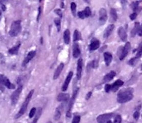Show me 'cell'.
<instances>
[{
	"label": "cell",
	"mask_w": 142,
	"mask_h": 123,
	"mask_svg": "<svg viewBox=\"0 0 142 123\" xmlns=\"http://www.w3.org/2000/svg\"><path fill=\"white\" fill-rule=\"evenodd\" d=\"M40 15H41V7H39V15H38V18H37V20H39V18H40Z\"/></svg>",
	"instance_id": "45"
},
{
	"label": "cell",
	"mask_w": 142,
	"mask_h": 123,
	"mask_svg": "<svg viewBox=\"0 0 142 123\" xmlns=\"http://www.w3.org/2000/svg\"><path fill=\"white\" fill-rule=\"evenodd\" d=\"M104 61H105L107 66H110V63L112 62V60H113L112 55L109 52H105L104 54Z\"/></svg>",
	"instance_id": "17"
},
{
	"label": "cell",
	"mask_w": 142,
	"mask_h": 123,
	"mask_svg": "<svg viewBox=\"0 0 142 123\" xmlns=\"http://www.w3.org/2000/svg\"><path fill=\"white\" fill-rule=\"evenodd\" d=\"M80 38H81V35H80L79 32H78V30H75L74 34H73V41H78Z\"/></svg>",
	"instance_id": "26"
},
{
	"label": "cell",
	"mask_w": 142,
	"mask_h": 123,
	"mask_svg": "<svg viewBox=\"0 0 142 123\" xmlns=\"http://www.w3.org/2000/svg\"><path fill=\"white\" fill-rule=\"evenodd\" d=\"M73 75V72H70L69 74H68V75L67 77V78L65 79V81H64V84H63V86H62V91H65L67 89V88H68V86H69L70 82L71 81Z\"/></svg>",
	"instance_id": "9"
},
{
	"label": "cell",
	"mask_w": 142,
	"mask_h": 123,
	"mask_svg": "<svg viewBox=\"0 0 142 123\" xmlns=\"http://www.w3.org/2000/svg\"><path fill=\"white\" fill-rule=\"evenodd\" d=\"M133 117L135 118V119H138V117H139V112L138 111H135V113L133 114Z\"/></svg>",
	"instance_id": "38"
},
{
	"label": "cell",
	"mask_w": 142,
	"mask_h": 123,
	"mask_svg": "<svg viewBox=\"0 0 142 123\" xmlns=\"http://www.w3.org/2000/svg\"><path fill=\"white\" fill-rule=\"evenodd\" d=\"M133 97V90L130 89H125L121 91L117 97V101L119 103H124L129 102Z\"/></svg>",
	"instance_id": "1"
},
{
	"label": "cell",
	"mask_w": 142,
	"mask_h": 123,
	"mask_svg": "<svg viewBox=\"0 0 142 123\" xmlns=\"http://www.w3.org/2000/svg\"><path fill=\"white\" fill-rule=\"evenodd\" d=\"M33 92H34V90H31V91H30V93H29L28 94V96H27L25 100L24 101V103H23V104H22V105H21V108H20V110H19V111L18 112V114H17L16 115V116H15L16 119L19 118L20 116H22V115L25 113L26 110H27V108H28V105L29 102H30V100L32 96H33Z\"/></svg>",
	"instance_id": "2"
},
{
	"label": "cell",
	"mask_w": 142,
	"mask_h": 123,
	"mask_svg": "<svg viewBox=\"0 0 142 123\" xmlns=\"http://www.w3.org/2000/svg\"><path fill=\"white\" fill-rule=\"evenodd\" d=\"M114 28H115L114 24H110V25H109V26L107 28L105 31H104V38H108V37L111 35L112 32L113 31Z\"/></svg>",
	"instance_id": "15"
},
{
	"label": "cell",
	"mask_w": 142,
	"mask_h": 123,
	"mask_svg": "<svg viewBox=\"0 0 142 123\" xmlns=\"http://www.w3.org/2000/svg\"><path fill=\"white\" fill-rule=\"evenodd\" d=\"M122 51H123V47H120L118 49V55H119V58L120 57L122 54Z\"/></svg>",
	"instance_id": "37"
},
{
	"label": "cell",
	"mask_w": 142,
	"mask_h": 123,
	"mask_svg": "<svg viewBox=\"0 0 142 123\" xmlns=\"http://www.w3.org/2000/svg\"><path fill=\"white\" fill-rule=\"evenodd\" d=\"M64 40L65 44H68L70 43V33L69 30H66L64 32Z\"/></svg>",
	"instance_id": "21"
},
{
	"label": "cell",
	"mask_w": 142,
	"mask_h": 123,
	"mask_svg": "<svg viewBox=\"0 0 142 123\" xmlns=\"http://www.w3.org/2000/svg\"><path fill=\"white\" fill-rule=\"evenodd\" d=\"M121 116L120 115H117L115 117L114 123H121Z\"/></svg>",
	"instance_id": "31"
},
{
	"label": "cell",
	"mask_w": 142,
	"mask_h": 123,
	"mask_svg": "<svg viewBox=\"0 0 142 123\" xmlns=\"http://www.w3.org/2000/svg\"><path fill=\"white\" fill-rule=\"evenodd\" d=\"M129 49H130V44L127 42V44H126V45L124 46V47H123V51H122V54L119 57V59L122 61V60H124V58L127 55L128 52H129Z\"/></svg>",
	"instance_id": "8"
},
{
	"label": "cell",
	"mask_w": 142,
	"mask_h": 123,
	"mask_svg": "<svg viewBox=\"0 0 142 123\" xmlns=\"http://www.w3.org/2000/svg\"><path fill=\"white\" fill-rule=\"evenodd\" d=\"M107 19V15L105 9L101 8L99 10V21L101 24H104Z\"/></svg>",
	"instance_id": "7"
},
{
	"label": "cell",
	"mask_w": 142,
	"mask_h": 123,
	"mask_svg": "<svg viewBox=\"0 0 142 123\" xmlns=\"http://www.w3.org/2000/svg\"><path fill=\"white\" fill-rule=\"evenodd\" d=\"M107 123H112V122H111L110 121H109V122H107Z\"/></svg>",
	"instance_id": "49"
},
{
	"label": "cell",
	"mask_w": 142,
	"mask_h": 123,
	"mask_svg": "<svg viewBox=\"0 0 142 123\" xmlns=\"http://www.w3.org/2000/svg\"><path fill=\"white\" fill-rule=\"evenodd\" d=\"M91 94H92V92H91V91H90V92L87 94V97H86V100H87L91 97Z\"/></svg>",
	"instance_id": "44"
},
{
	"label": "cell",
	"mask_w": 142,
	"mask_h": 123,
	"mask_svg": "<svg viewBox=\"0 0 142 123\" xmlns=\"http://www.w3.org/2000/svg\"><path fill=\"white\" fill-rule=\"evenodd\" d=\"M110 91H111V85L107 84L106 86H105V91L106 92H109Z\"/></svg>",
	"instance_id": "36"
},
{
	"label": "cell",
	"mask_w": 142,
	"mask_h": 123,
	"mask_svg": "<svg viewBox=\"0 0 142 123\" xmlns=\"http://www.w3.org/2000/svg\"><path fill=\"white\" fill-rule=\"evenodd\" d=\"M55 12H56V13H57L60 17H62V11L60 10H58V9H56V10H55Z\"/></svg>",
	"instance_id": "40"
},
{
	"label": "cell",
	"mask_w": 142,
	"mask_h": 123,
	"mask_svg": "<svg viewBox=\"0 0 142 123\" xmlns=\"http://www.w3.org/2000/svg\"><path fill=\"white\" fill-rule=\"evenodd\" d=\"M78 17L81 19H85V12L84 11H79L78 13Z\"/></svg>",
	"instance_id": "34"
},
{
	"label": "cell",
	"mask_w": 142,
	"mask_h": 123,
	"mask_svg": "<svg viewBox=\"0 0 142 123\" xmlns=\"http://www.w3.org/2000/svg\"><path fill=\"white\" fill-rule=\"evenodd\" d=\"M141 53H142V46L140 47L139 49H138V56H139L141 55Z\"/></svg>",
	"instance_id": "43"
},
{
	"label": "cell",
	"mask_w": 142,
	"mask_h": 123,
	"mask_svg": "<svg viewBox=\"0 0 142 123\" xmlns=\"http://www.w3.org/2000/svg\"><path fill=\"white\" fill-rule=\"evenodd\" d=\"M36 53V51H31V52H30L28 54V55H27V57L25 58L24 61L22 63V65H23V66H25L31 59H33V58L35 57Z\"/></svg>",
	"instance_id": "11"
},
{
	"label": "cell",
	"mask_w": 142,
	"mask_h": 123,
	"mask_svg": "<svg viewBox=\"0 0 142 123\" xmlns=\"http://www.w3.org/2000/svg\"><path fill=\"white\" fill-rule=\"evenodd\" d=\"M20 46H21V44H19L18 45H16V46H15V47H12L11 49H9V51H8V52H9L10 54H11V55H14V54H16V53L18 52Z\"/></svg>",
	"instance_id": "22"
},
{
	"label": "cell",
	"mask_w": 142,
	"mask_h": 123,
	"mask_svg": "<svg viewBox=\"0 0 142 123\" xmlns=\"http://www.w3.org/2000/svg\"><path fill=\"white\" fill-rule=\"evenodd\" d=\"M123 84H124V82H123L122 80H116L115 82L114 83L113 85H111V90H112L113 92H115V91H116L119 89V88L120 86H121Z\"/></svg>",
	"instance_id": "13"
},
{
	"label": "cell",
	"mask_w": 142,
	"mask_h": 123,
	"mask_svg": "<svg viewBox=\"0 0 142 123\" xmlns=\"http://www.w3.org/2000/svg\"><path fill=\"white\" fill-rule=\"evenodd\" d=\"M113 116V114H105L97 117V122L99 123H105Z\"/></svg>",
	"instance_id": "6"
},
{
	"label": "cell",
	"mask_w": 142,
	"mask_h": 123,
	"mask_svg": "<svg viewBox=\"0 0 142 123\" xmlns=\"http://www.w3.org/2000/svg\"><path fill=\"white\" fill-rule=\"evenodd\" d=\"M141 69H142V66H141Z\"/></svg>",
	"instance_id": "50"
},
{
	"label": "cell",
	"mask_w": 142,
	"mask_h": 123,
	"mask_svg": "<svg viewBox=\"0 0 142 123\" xmlns=\"http://www.w3.org/2000/svg\"><path fill=\"white\" fill-rule=\"evenodd\" d=\"M110 15H111V17H112V19H113V20H117V19H118V15H117V13H116V10H115L114 8H112V9L110 10Z\"/></svg>",
	"instance_id": "24"
},
{
	"label": "cell",
	"mask_w": 142,
	"mask_h": 123,
	"mask_svg": "<svg viewBox=\"0 0 142 123\" xmlns=\"http://www.w3.org/2000/svg\"><path fill=\"white\" fill-rule=\"evenodd\" d=\"M61 116V110L59 108H58L56 110V112H55V115H54V118L56 120H58Z\"/></svg>",
	"instance_id": "28"
},
{
	"label": "cell",
	"mask_w": 142,
	"mask_h": 123,
	"mask_svg": "<svg viewBox=\"0 0 142 123\" xmlns=\"http://www.w3.org/2000/svg\"><path fill=\"white\" fill-rule=\"evenodd\" d=\"M118 33H119V35L120 37V38L121 39V41H126L127 40V33L125 31V30L123 28H120L119 29V31H118Z\"/></svg>",
	"instance_id": "12"
},
{
	"label": "cell",
	"mask_w": 142,
	"mask_h": 123,
	"mask_svg": "<svg viewBox=\"0 0 142 123\" xmlns=\"http://www.w3.org/2000/svg\"><path fill=\"white\" fill-rule=\"evenodd\" d=\"M82 65H83V61L81 58L78 59V63H77V78L79 80L81 77V72H82Z\"/></svg>",
	"instance_id": "10"
},
{
	"label": "cell",
	"mask_w": 142,
	"mask_h": 123,
	"mask_svg": "<svg viewBox=\"0 0 142 123\" xmlns=\"http://www.w3.org/2000/svg\"><path fill=\"white\" fill-rule=\"evenodd\" d=\"M63 68H64V63H60L58 65V66L57 67L56 69V71H55V73H54V75H53V79L54 80H56L57 78L59 77Z\"/></svg>",
	"instance_id": "14"
},
{
	"label": "cell",
	"mask_w": 142,
	"mask_h": 123,
	"mask_svg": "<svg viewBox=\"0 0 142 123\" xmlns=\"http://www.w3.org/2000/svg\"><path fill=\"white\" fill-rule=\"evenodd\" d=\"M80 53H81V51H80V49L78 47V44L75 43L74 45H73V57L77 58L79 57L80 55Z\"/></svg>",
	"instance_id": "16"
},
{
	"label": "cell",
	"mask_w": 142,
	"mask_h": 123,
	"mask_svg": "<svg viewBox=\"0 0 142 123\" xmlns=\"http://www.w3.org/2000/svg\"><path fill=\"white\" fill-rule=\"evenodd\" d=\"M138 35H139V36H142V24L141 26L139 28V30H138Z\"/></svg>",
	"instance_id": "42"
},
{
	"label": "cell",
	"mask_w": 142,
	"mask_h": 123,
	"mask_svg": "<svg viewBox=\"0 0 142 123\" xmlns=\"http://www.w3.org/2000/svg\"><path fill=\"white\" fill-rule=\"evenodd\" d=\"M21 21H16L12 23L10 30L9 32V34L11 37H15L20 33L21 32Z\"/></svg>",
	"instance_id": "3"
},
{
	"label": "cell",
	"mask_w": 142,
	"mask_h": 123,
	"mask_svg": "<svg viewBox=\"0 0 142 123\" xmlns=\"http://www.w3.org/2000/svg\"><path fill=\"white\" fill-rule=\"evenodd\" d=\"M70 8L72 12L73 13V14L75 13V11H76V5L74 3V2H72L70 5Z\"/></svg>",
	"instance_id": "32"
},
{
	"label": "cell",
	"mask_w": 142,
	"mask_h": 123,
	"mask_svg": "<svg viewBox=\"0 0 142 123\" xmlns=\"http://www.w3.org/2000/svg\"><path fill=\"white\" fill-rule=\"evenodd\" d=\"M36 112V108H33L32 109L30 110V114H29V117H30V118H33V116H35Z\"/></svg>",
	"instance_id": "30"
},
{
	"label": "cell",
	"mask_w": 142,
	"mask_h": 123,
	"mask_svg": "<svg viewBox=\"0 0 142 123\" xmlns=\"http://www.w3.org/2000/svg\"><path fill=\"white\" fill-rule=\"evenodd\" d=\"M5 86L10 89H15L14 85L10 82V80L6 77L3 75H0V86Z\"/></svg>",
	"instance_id": "4"
},
{
	"label": "cell",
	"mask_w": 142,
	"mask_h": 123,
	"mask_svg": "<svg viewBox=\"0 0 142 123\" xmlns=\"http://www.w3.org/2000/svg\"><path fill=\"white\" fill-rule=\"evenodd\" d=\"M138 2H134L133 4V10L134 11H135L136 10H137V8H138Z\"/></svg>",
	"instance_id": "35"
},
{
	"label": "cell",
	"mask_w": 142,
	"mask_h": 123,
	"mask_svg": "<svg viewBox=\"0 0 142 123\" xmlns=\"http://www.w3.org/2000/svg\"><path fill=\"white\" fill-rule=\"evenodd\" d=\"M69 98H70V96L68 94H59L58 95L57 100L59 102H62V101H67Z\"/></svg>",
	"instance_id": "20"
},
{
	"label": "cell",
	"mask_w": 142,
	"mask_h": 123,
	"mask_svg": "<svg viewBox=\"0 0 142 123\" xmlns=\"http://www.w3.org/2000/svg\"><path fill=\"white\" fill-rule=\"evenodd\" d=\"M54 21H55V24H56V26L57 28V30H58V32H59L61 30V21L58 18H57L54 20Z\"/></svg>",
	"instance_id": "27"
},
{
	"label": "cell",
	"mask_w": 142,
	"mask_h": 123,
	"mask_svg": "<svg viewBox=\"0 0 142 123\" xmlns=\"http://www.w3.org/2000/svg\"><path fill=\"white\" fill-rule=\"evenodd\" d=\"M136 16H137V14H136V13H132L131 15H130L129 18H130V19H131V20H134L135 18H136Z\"/></svg>",
	"instance_id": "39"
},
{
	"label": "cell",
	"mask_w": 142,
	"mask_h": 123,
	"mask_svg": "<svg viewBox=\"0 0 142 123\" xmlns=\"http://www.w3.org/2000/svg\"><path fill=\"white\" fill-rule=\"evenodd\" d=\"M138 30H139V24L137 22V23H135V27L132 31V36H135V35L138 32Z\"/></svg>",
	"instance_id": "25"
},
{
	"label": "cell",
	"mask_w": 142,
	"mask_h": 123,
	"mask_svg": "<svg viewBox=\"0 0 142 123\" xmlns=\"http://www.w3.org/2000/svg\"><path fill=\"white\" fill-rule=\"evenodd\" d=\"M85 1L86 2H90V0H85Z\"/></svg>",
	"instance_id": "47"
},
{
	"label": "cell",
	"mask_w": 142,
	"mask_h": 123,
	"mask_svg": "<svg viewBox=\"0 0 142 123\" xmlns=\"http://www.w3.org/2000/svg\"><path fill=\"white\" fill-rule=\"evenodd\" d=\"M80 122V116H75L73 119V122L72 123H79Z\"/></svg>",
	"instance_id": "33"
},
{
	"label": "cell",
	"mask_w": 142,
	"mask_h": 123,
	"mask_svg": "<svg viewBox=\"0 0 142 123\" xmlns=\"http://www.w3.org/2000/svg\"><path fill=\"white\" fill-rule=\"evenodd\" d=\"M97 66H98L97 61H92V67H93V68H96Z\"/></svg>",
	"instance_id": "41"
},
{
	"label": "cell",
	"mask_w": 142,
	"mask_h": 123,
	"mask_svg": "<svg viewBox=\"0 0 142 123\" xmlns=\"http://www.w3.org/2000/svg\"><path fill=\"white\" fill-rule=\"evenodd\" d=\"M84 12H85V17H89L90 15H91V10H90V7H87L85 9V10H84Z\"/></svg>",
	"instance_id": "29"
},
{
	"label": "cell",
	"mask_w": 142,
	"mask_h": 123,
	"mask_svg": "<svg viewBox=\"0 0 142 123\" xmlns=\"http://www.w3.org/2000/svg\"><path fill=\"white\" fill-rule=\"evenodd\" d=\"M100 46V43L99 41L98 40H93V41L91 42L90 45V50H96L97 49H99Z\"/></svg>",
	"instance_id": "19"
},
{
	"label": "cell",
	"mask_w": 142,
	"mask_h": 123,
	"mask_svg": "<svg viewBox=\"0 0 142 123\" xmlns=\"http://www.w3.org/2000/svg\"><path fill=\"white\" fill-rule=\"evenodd\" d=\"M1 16H2V12L0 11V20H1Z\"/></svg>",
	"instance_id": "46"
},
{
	"label": "cell",
	"mask_w": 142,
	"mask_h": 123,
	"mask_svg": "<svg viewBox=\"0 0 142 123\" xmlns=\"http://www.w3.org/2000/svg\"><path fill=\"white\" fill-rule=\"evenodd\" d=\"M115 76V72L114 71H111L110 72H109L107 75L104 76V83H107L109 81H110L111 80H113L114 77Z\"/></svg>",
	"instance_id": "18"
},
{
	"label": "cell",
	"mask_w": 142,
	"mask_h": 123,
	"mask_svg": "<svg viewBox=\"0 0 142 123\" xmlns=\"http://www.w3.org/2000/svg\"><path fill=\"white\" fill-rule=\"evenodd\" d=\"M4 1H5V0H0V2H4Z\"/></svg>",
	"instance_id": "48"
},
{
	"label": "cell",
	"mask_w": 142,
	"mask_h": 123,
	"mask_svg": "<svg viewBox=\"0 0 142 123\" xmlns=\"http://www.w3.org/2000/svg\"><path fill=\"white\" fill-rule=\"evenodd\" d=\"M21 91H22V86H20L18 87V89H16V90H15L14 92L12 94V95H11V103H12V105H15L16 103H17Z\"/></svg>",
	"instance_id": "5"
},
{
	"label": "cell",
	"mask_w": 142,
	"mask_h": 123,
	"mask_svg": "<svg viewBox=\"0 0 142 123\" xmlns=\"http://www.w3.org/2000/svg\"><path fill=\"white\" fill-rule=\"evenodd\" d=\"M41 114H42V108H39L38 110H36V116H35V119H33V122L32 123H37V121H38V119H39V117L41 116Z\"/></svg>",
	"instance_id": "23"
}]
</instances>
